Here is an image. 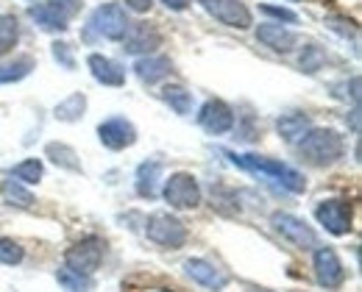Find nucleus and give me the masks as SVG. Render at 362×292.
Returning <instances> with one entry per match:
<instances>
[{"label": "nucleus", "mask_w": 362, "mask_h": 292, "mask_svg": "<svg viewBox=\"0 0 362 292\" xmlns=\"http://www.w3.org/2000/svg\"><path fill=\"white\" fill-rule=\"evenodd\" d=\"M223 156H226L231 164L243 167L245 173L259 176V178L271 181V184L287 190V193L298 195L307 190V178L296 167H290L284 162H276V159H268V156H254V153H231V150H223Z\"/></svg>", "instance_id": "nucleus-1"}, {"label": "nucleus", "mask_w": 362, "mask_h": 292, "mask_svg": "<svg viewBox=\"0 0 362 292\" xmlns=\"http://www.w3.org/2000/svg\"><path fill=\"white\" fill-rule=\"evenodd\" d=\"M298 153L315 164V167H326V164H334L343 159L346 153V142L343 137L334 131V128H310L301 142H298Z\"/></svg>", "instance_id": "nucleus-2"}, {"label": "nucleus", "mask_w": 362, "mask_h": 292, "mask_svg": "<svg viewBox=\"0 0 362 292\" xmlns=\"http://www.w3.org/2000/svg\"><path fill=\"white\" fill-rule=\"evenodd\" d=\"M145 234L153 245L170 248V250H176V248L187 243V226L170 212H153L145 220Z\"/></svg>", "instance_id": "nucleus-3"}, {"label": "nucleus", "mask_w": 362, "mask_h": 292, "mask_svg": "<svg viewBox=\"0 0 362 292\" xmlns=\"http://www.w3.org/2000/svg\"><path fill=\"white\" fill-rule=\"evenodd\" d=\"M103 253H106V243L100 237H84L73 248H67L64 253V267L73 270V273H81V276H92L100 262H103Z\"/></svg>", "instance_id": "nucleus-4"}, {"label": "nucleus", "mask_w": 362, "mask_h": 292, "mask_svg": "<svg viewBox=\"0 0 362 292\" xmlns=\"http://www.w3.org/2000/svg\"><path fill=\"white\" fill-rule=\"evenodd\" d=\"M129 14L120 3H103L92 11L90 17V31L103 37V39H123L129 31Z\"/></svg>", "instance_id": "nucleus-5"}, {"label": "nucleus", "mask_w": 362, "mask_h": 292, "mask_svg": "<svg viewBox=\"0 0 362 292\" xmlns=\"http://www.w3.org/2000/svg\"><path fill=\"white\" fill-rule=\"evenodd\" d=\"M313 270H315L317 284L323 290H340L346 284V267H343V262H340L334 248L317 245L315 256H313Z\"/></svg>", "instance_id": "nucleus-6"}, {"label": "nucleus", "mask_w": 362, "mask_h": 292, "mask_svg": "<svg viewBox=\"0 0 362 292\" xmlns=\"http://www.w3.org/2000/svg\"><path fill=\"white\" fill-rule=\"evenodd\" d=\"M162 195L170 203V209H195L201 203V184L192 173H173L165 181Z\"/></svg>", "instance_id": "nucleus-7"}, {"label": "nucleus", "mask_w": 362, "mask_h": 292, "mask_svg": "<svg viewBox=\"0 0 362 292\" xmlns=\"http://www.w3.org/2000/svg\"><path fill=\"white\" fill-rule=\"evenodd\" d=\"M315 217L317 223L334 237H346L351 231V203L349 200H340V197L320 200L315 206Z\"/></svg>", "instance_id": "nucleus-8"}, {"label": "nucleus", "mask_w": 362, "mask_h": 292, "mask_svg": "<svg viewBox=\"0 0 362 292\" xmlns=\"http://www.w3.org/2000/svg\"><path fill=\"white\" fill-rule=\"evenodd\" d=\"M198 3L204 6L206 14H212L218 23H223L228 28L245 31L254 25V17L243 0H198Z\"/></svg>", "instance_id": "nucleus-9"}, {"label": "nucleus", "mask_w": 362, "mask_h": 292, "mask_svg": "<svg viewBox=\"0 0 362 292\" xmlns=\"http://www.w3.org/2000/svg\"><path fill=\"white\" fill-rule=\"evenodd\" d=\"M271 223H273V229H276L284 240H290L296 248H301V250H313V248H317V234L301 220V217L287 214V212H276V214L271 217Z\"/></svg>", "instance_id": "nucleus-10"}, {"label": "nucleus", "mask_w": 362, "mask_h": 292, "mask_svg": "<svg viewBox=\"0 0 362 292\" xmlns=\"http://www.w3.org/2000/svg\"><path fill=\"white\" fill-rule=\"evenodd\" d=\"M198 126H201L206 134L221 137V134H226V131L234 128V111H231V106H228L226 100L212 97V100H206V103L201 106Z\"/></svg>", "instance_id": "nucleus-11"}, {"label": "nucleus", "mask_w": 362, "mask_h": 292, "mask_svg": "<svg viewBox=\"0 0 362 292\" xmlns=\"http://www.w3.org/2000/svg\"><path fill=\"white\" fill-rule=\"evenodd\" d=\"M98 140L109 150H126L136 142V128L126 117H112V120L98 126Z\"/></svg>", "instance_id": "nucleus-12"}, {"label": "nucleus", "mask_w": 362, "mask_h": 292, "mask_svg": "<svg viewBox=\"0 0 362 292\" xmlns=\"http://www.w3.org/2000/svg\"><path fill=\"white\" fill-rule=\"evenodd\" d=\"M184 270H187V276H189L195 284H201L204 290L221 292L228 287L226 273H223L221 267H215L212 262H206V259H187V262H184Z\"/></svg>", "instance_id": "nucleus-13"}, {"label": "nucleus", "mask_w": 362, "mask_h": 292, "mask_svg": "<svg viewBox=\"0 0 362 292\" xmlns=\"http://www.w3.org/2000/svg\"><path fill=\"white\" fill-rule=\"evenodd\" d=\"M162 45V34L153 28V25H148V23H134V25H129V31H126V37H123V50L126 53H145V56H151L153 50Z\"/></svg>", "instance_id": "nucleus-14"}, {"label": "nucleus", "mask_w": 362, "mask_h": 292, "mask_svg": "<svg viewBox=\"0 0 362 292\" xmlns=\"http://www.w3.org/2000/svg\"><path fill=\"white\" fill-rule=\"evenodd\" d=\"M87 67H90L92 78L103 87H123L126 84V70L109 59V56H100V53H90L87 56Z\"/></svg>", "instance_id": "nucleus-15"}, {"label": "nucleus", "mask_w": 362, "mask_h": 292, "mask_svg": "<svg viewBox=\"0 0 362 292\" xmlns=\"http://www.w3.org/2000/svg\"><path fill=\"white\" fill-rule=\"evenodd\" d=\"M257 39L262 45H268L271 50H276V53H290V50L298 45V34L290 31V28H284V25H279V23L259 25L257 28Z\"/></svg>", "instance_id": "nucleus-16"}, {"label": "nucleus", "mask_w": 362, "mask_h": 292, "mask_svg": "<svg viewBox=\"0 0 362 292\" xmlns=\"http://www.w3.org/2000/svg\"><path fill=\"white\" fill-rule=\"evenodd\" d=\"M170 70H173V64H170V59H165V56H142V59H136V64H134L136 78H139L142 84H156V81H162L165 75H170Z\"/></svg>", "instance_id": "nucleus-17"}, {"label": "nucleus", "mask_w": 362, "mask_h": 292, "mask_svg": "<svg viewBox=\"0 0 362 292\" xmlns=\"http://www.w3.org/2000/svg\"><path fill=\"white\" fill-rule=\"evenodd\" d=\"M162 170H165V164L156 162V159H148L136 167V193H139V197H153L156 195V184H159Z\"/></svg>", "instance_id": "nucleus-18"}, {"label": "nucleus", "mask_w": 362, "mask_h": 292, "mask_svg": "<svg viewBox=\"0 0 362 292\" xmlns=\"http://www.w3.org/2000/svg\"><path fill=\"white\" fill-rule=\"evenodd\" d=\"M310 128H313V123H310L307 114H284V117H279V134H281L284 142H290V145L301 142V137H304Z\"/></svg>", "instance_id": "nucleus-19"}, {"label": "nucleus", "mask_w": 362, "mask_h": 292, "mask_svg": "<svg viewBox=\"0 0 362 292\" xmlns=\"http://www.w3.org/2000/svg\"><path fill=\"white\" fill-rule=\"evenodd\" d=\"M84 111H87V95L84 92H73L62 103H56V109H53L56 120H62V123H76V120L84 117Z\"/></svg>", "instance_id": "nucleus-20"}, {"label": "nucleus", "mask_w": 362, "mask_h": 292, "mask_svg": "<svg viewBox=\"0 0 362 292\" xmlns=\"http://www.w3.org/2000/svg\"><path fill=\"white\" fill-rule=\"evenodd\" d=\"M47 159L56 164V167H62V170H70V173H81V162H78V153L73 150L70 145H64V142H50L45 147Z\"/></svg>", "instance_id": "nucleus-21"}, {"label": "nucleus", "mask_w": 362, "mask_h": 292, "mask_svg": "<svg viewBox=\"0 0 362 292\" xmlns=\"http://www.w3.org/2000/svg\"><path fill=\"white\" fill-rule=\"evenodd\" d=\"M28 17H31L42 31H64V28H67V20H64L59 11H53L47 3L31 6V8H28Z\"/></svg>", "instance_id": "nucleus-22"}, {"label": "nucleus", "mask_w": 362, "mask_h": 292, "mask_svg": "<svg viewBox=\"0 0 362 292\" xmlns=\"http://www.w3.org/2000/svg\"><path fill=\"white\" fill-rule=\"evenodd\" d=\"M34 67H37V61H34L31 56H20V59H17V61H11V64H0V84L23 81Z\"/></svg>", "instance_id": "nucleus-23"}, {"label": "nucleus", "mask_w": 362, "mask_h": 292, "mask_svg": "<svg viewBox=\"0 0 362 292\" xmlns=\"http://www.w3.org/2000/svg\"><path fill=\"white\" fill-rule=\"evenodd\" d=\"M20 39V23L14 14H0V56H6L8 50L17 45Z\"/></svg>", "instance_id": "nucleus-24"}, {"label": "nucleus", "mask_w": 362, "mask_h": 292, "mask_svg": "<svg viewBox=\"0 0 362 292\" xmlns=\"http://www.w3.org/2000/svg\"><path fill=\"white\" fill-rule=\"evenodd\" d=\"M11 176H14L17 181H23V184H40L42 176H45L42 159H25V162H20V164L11 170Z\"/></svg>", "instance_id": "nucleus-25"}, {"label": "nucleus", "mask_w": 362, "mask_h": 292, "mask_svg": "<svg viewBox=\"0 0 362 292\" xmlns=\"http://www.w3.org/2000/svg\"><path fill=\"white\" fill-rule=\"evenodd\" d=\"M162 100L176 111V114H189L192 109V95L184 87H165L162 90Z\"/></svg>", "instance_id": "nucleus-26"}, {"label": "nucleus", "mask_w": 362, "mask_h": 292, "mask_svg": "<svg viewBox=\"0 0 362 292\" xmlns=\"http://www.w3.org/2000/svg\"><path fill=\"white\" fill-rule=\"evenodd\" d=\"M3 200L8 206H20V209H31L34 206V195L28 193V190H23L20 181H14V178L3 184Z\"/></svg>", "instance_id": "nucleus-27"}, {"label": "nucleus", "mask_w": 362, "mask_h": 292, "mask_svg": "<svg viewBox=\"0 0 362 292\" xmlns=\"http://www.w3.org/2000/svg\"><path fill=\"white\" fill-rule=\"evenodd\" d=\"M56 279H59V284H62L67 292H92V279H90V276L73 273V270H67V267H62V270L56 273Z\"/></svg>", "instance_id": "nucleus-28"}, {"label": "nucleus", "mask_w": 362, "mask_h": 292, "mask_svg": "<svg viewBox=\"0 0 362 292\" xmlns=\"http://www.w3.org/2000/svg\"><path fill=\"white\" fill-rule=\"evenodd\" d=\"M25 256L23 245L8 240V237H0V264H20Z\"/></svg>", "instance_id": "nucleus-29"}, {"label": "nucleus", "mask_w": 362, "mask_h": 292, "mask_svg": "<svg viewBox=\"0 0 362 292\" xmlns=\"http://www.w3.org/2000/svg\"><path fill=\"white\" fill-rule=\"evenodd\" d=\"M320 64H323V53H320V48H315V45L304 48V56H301V70L315 73V70H320Z\"/></svg>", "instance_id": "nucleus-30"}, {"label": "nucleus", "mask_w": 362, "mask_h": 292, "mask_svg": "<svg viewBox=\"0 0 362 292\" xmlns=\"http://www.w3.org/2000/svg\"><path fill=\"white\" fill-rule=\"evenodd\" d=\"M53 59L64 67V70H76V59H73V50L67 42H53Z\"/></svg>", "instance_id": "nucleus-31"}, {"label": "nucleus", "mask_w": 362, "mask_h": 292, "mask_svg": "<svg viewBox=\"0 0 362 292\" xmlns=\"http://www.w3.org/2000/svg\"><path fill=\"white\" fill-rule=\"evenodd\" d=\"M81 3H84V0H47V6H50L53 11H59L64 20H70L73 14H78Z\"/></svg>", "instance_id": "nucleus-32"}, {"label": "nucleus", "mask_w": 362, "mask_h": 292, "mask_svg": "<svg viewBox=\"0 0 362 292\" xmlns=\"http://www.w3.org/2000/svg\"><path fill=\"white\" fill-rule=\"evenodd\" d=\"M265 14H271L276 20H284V23H298V14L290 11V8H279V6H259Z\"/></svg>", "instance_id": "nucleus-33"}, {"label": "nucleus", "mask_w": 362, "mask_h": 292, "mask_svg": "<svg viewBox=\"0 0 362 292\" xmlns=\"http://www.w3.org/2000/svg\"><path fill=\"white\" fill-rule=\"evenodd\" d=\"M126 3V8H132L136 14H145V11H151V6H153V0H123Z\"/></svg>", "instance_id": "nucleus-34"}, {"label": "nucleus", "mask_w": 362, "mask_h": 292, "mask_svg": "<svg viewBox=\"0 0 362 292\" xmlns=\"http://www.w3.org/2000/svg\"><path fill=\"white\" fill-rule=\"evenodd\" d=\"M162 3H165L170 11H184V8L189 6V0H162Z\"/></svg>", "instance_id": "nucleus-35"}]
</instances>
